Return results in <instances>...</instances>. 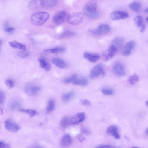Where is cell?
<instances>
[{"instance_id":"1","label":"cell","mask_w":148,"mask_h":148,"mask_svg":"<svg viewBox=\"0 0 148 148\" xmlns=\"http://www.w3.org/2000/svg\"><path fill=\"white\" fill-rule=\"evenodd\" d=\"M97 2L95 0H90L87 2L83 8V12L87 17L95 18L99 16L97 10Z\"/></svg>"},{"instance_id":"2","label":"cell","mask_w":148,"mask_h":148,"mask_svg":"<svg viewBox=\"0 0 148 148\" xmlns=\"http://www.w3.org/2000/svg\"><path fill=\"white\" fill-rule=\"evenodd\" d=\"M49 14L45 12L35 13L32 15L30 21L33 25L40 26L44 24L49 18Z\"/></svg>"},{"instance_id":"3","label":"cell","mask_w":148,"mask_h":148,"mask_svg":"<svg viewBox=\"0 0 148 148\" xmlns=\"http://www.w3.org/2000/svg\"><path fill=\"white\" fill-rule=\"evenodd\" d=\"M111 28L109 25L106 24H101L96 28L89 29L88 31L93 35L99 36L108 33L110 31Z\"/></svg>"},{"instance_id":"4","label":"cell","mask_w":148,"mask_h":148,"mask_svg":"<svg viewBox=\"0 0 148 148\" xmlns=\"http://www.w3.org/2000/svg\"><path fill=\"white\" fill-rule=\"evenodd\" d=\"M83 18V15L82 13L76 12L69 14L67 18V21L70 24L77 25L82 23Z\"/></svg>"},{"instance_id":"5","label":"cell","mask_w":148,"mask_h":148,"mask_svg":"<svg viewBox=\"0 0 148 148\" xmlns=\"http://www.w3.org/2000/svg\"><path fill=\"white\" fill-rule=\"evenodd\" d=\"M105 73L103 66L98 64L94 66L90 73V77L91 79H95L100 77H103Z\"/></svg>"},{"instance_id":"6","label":"cell","mask_w":148,"mask_h":148,"mask_svg":"<svg viewBox=\"0 0 148 148\" xmlns=\"http://www.w3.org/2000/svg\"><path fill=\"white\" fill-rule=\"evenodd\" d=\"M117 49L113 45H110L103 54V59L104 61H108L112 59L115 55Z\"/></svg>"},{"instance_id":"7","label":"cell","mask_w":148,"mask_h":148,"mask_svg":"<svg viewBox=\"0 0 148 148\" xmlns=\"http://www.w3.org/2000/svg\"><path fill=\"white\" fill-rule=\"evenodd\" d=\"M40 87L31 83L27 84L25 87V93L29 96H33L36 94L40 90Z\"/></svg>"},{"instance_id":"8","label":"cell","mask_w":148,"mask_h":148,"mask_svg":"<svg viewBox=\"0 0 148 148\" xmlns=\"http://www.w3.org/2000/svg\"><path fill=\"white\" fill-rule=\"evenodd\" d=\"M5 128L9 131L16 132L20 129V127L17 123L10 119H6L5 122Z\"/></svg>"},{"instance_id":"9","label":"cell","mask_w":148,"mask_h":148,"mask_svg":"<svg viewBox=\"0 0 148 148\" xmlns=\"http://www.w3.org/2000/svg\"><path fill=\"white\" fill-rule=\"evenodd\" d=\"M110 16L112 20H116L127 18L129 15L127 12L116 11L111 12L110 14Z\"/></svg>"},{"instance_id":"10","label":"cell","mask_w":148,"mask_h":148,"mask_svg":"<svg viewBox=\"0 0 148 148\" xmlns=\"http://www.w3.org/2000/svg\"><path fill=\"white\" fill-rule=\"evenodd\" d=\"M67 14L65 11H61L57 13L53 16V21L57 25H60L63 23L65 20Z\"/></svg>"},{"instance_id":"11","label":"cell","mask_w":148,"mask_h":148,"mask_svg":"<svg viewBox=\"0 0 148 148\" xmlns=\"http://www.w3.org/2000/svg\"><path fill=\"white\" fill-rule=\"evenodd\" d=\"M112 70L114 73L119 77L123 76L125 73L124 66L122 64L119 62L116 63L114 65Z\"/></svg>"},{"instance_id":"12","label":"cell","mask_w":148,"mask_h":148,"mask_svg":"<svg viewBox=\"0 0 148 148\" xmlns=\"http://www.w3.org/2000/svg\"><path fill=\"white\" fill-rule=\"evenodd\" d=\"M29 9L32 10H38L44 7L42 0H32L28 4Z\"/></svg>"},{"instance_id":"13","label":"cell","mask_w":148,"mask_h":148,"mask_svg":"<svg viewBox=\"0 0 148 148\" xmlns=\"http://www.w3.org/2000/svg\"><path fill=\"white\" fill-rule=\"evenodd\" d=\"M136 45V42L131 40L127 42L123 49L122 53L125 56H127L131 54Z\"/></svg>"},{"instance_id":"14","label":"cell","mask_w":148,"mask_h":148,"mask_svg":"<svg viewBox=\"0 0 148 148\" xmlns=\"http://www.w3.org/2000/svg\"><path fill=\"white\" fill-rule=\"evenodd\" d=\"M85 118V113L80 112L74 116L70 120L69 123L71 124H76L83 121Z\"/></svg>"},{"instance_id":"15","label":"cell","mask_w":148,"mask_h":148,"mask_svg":"<svg viewBox=\"0 0 148 148\" xmlns=\"http://www.w3.org/2000/svg\"><path fill=\"white\" fill-rule=\"evenodd\" d=\"M106 132L116 139L120 138L118 127L116 125H112L109 126L106 130Z\"/></svg>"},{"instance_id":"16","label":"cell","mask_w":148,"mask_h":148,"mask_svg":"<svg viewBox=\"0 0 148 148\" xmlns=\"http://www.w3.org/2000/svg\"><path fill=\"white\" fill-rule=\"evenodd\" d=\"M134 20L140 31L141 32H143L145 29V26L143 16H136Z\"/></svg>"},{"instance_id":"17","label":"cell","mask_w":148,"mask_h":148,"mask_svg":"<svg viewBox=\"0 0 148 148\" xmlns=\"http://www.w3.org/2000/svg\"><path fill=\"white\" fill-rule=\"evenodd\" d=\"M83 56L85 58L92 62H96L100 58V56L98 54L88 52L84 53Z\"/></svg>"},{"instance_id":"18","label":"cell","mask_w":148,"mask_h":148,"mask_svg":"<svg viewBox=\"0 0 148 148\" xmlns=\"http://www.w3.org/2000/svg\"><path fill=\"white\" fill-rule=\"evenodd\" d=\"M51 62L55 66L60 69H65L67 66L65 61L59 58H54L52 60Z\"/></svg>"},{"instance_id":"19","label":"cell","mask_w":148,"mask_h":148,"mask_svg":"<svg viewBox=\"0 0 148 148\" xmlns=\"http://www.w3.org/2000/svg\"><path fill=\"white\" fill-rule=\"evenodd\" d=\"M72 142L70 136L68 134L64 135L61 138L60 143L63 147H67L70 146Z\"/></svg>"},{"instance_id":"20","label":"cell","mask_w":148,"mask_h":148,"mask_svg":"<svg viewBox=\"0 0 148 148\" xmlns=\"http://www.w3.org/2000/svg\"><path fill=\"white\" fill-rule=\"evenodd\" d=\"M124 42V38L121 37H117L114 38L112 41V44L118 49L121 47Z\"/></svg>"},{"instance_id":"21","label":"cell","mask_w":148,"mask_h":148,"mask_svg":"<svg viewBox=\"0 0 148 148\" xmlns=\"http://www.w3.org/2000/svg\"><path fill=\"white\" fill-rule=\"evenodd\" d=\"M128 6L130 9L132 11L138 12L140 9L141 5L139 2L135 1L130 3Z\"/></svg>"},{"instance_id":"22","label":"cell","mask_w":148,"mask_h":148,"mask_svg":"<svg viewBox=\"0 0 148 148\" xmlns=\"http://www.w3.org/2000/svg\"><path fill=\"white\" fill-rule=\"evenodd\" d=\"M9 44L10 46L13 48H17L23 51H25L26 46L23 44L20 43L16 41L9 42Z\"/></svg>"},{"instance_id":"23","label":"cell","mask_w":148,"mask_h":148,"mask_svg":"<svg viewBox=\"0 0 148 148\" xmlns=\"http://www.w3.org/2000/svg\"><path fill=\"white\" fill-rule=\"evenodd\" d=\"M65 49L63 47H59L54 48L52 49H45L44 50V52L48 53H58L64 52Z\"/></svg>"},{"instance_id":"24","label":"cell","mask_w":148,"mask_h":148,"mask_svg":"<svg viewBox=\"0 0 148 148\" xmlns=\"http://www.w3.org/2000/svg\"><path fill=\"white\" fill-rule=\"evenodd\" d=\"M38 61L41 67L47 71H49L51 68L50 64L43 59H40Z\"/></svg>"},{"instance_id":"25","label":"cell","mask_w":148,"mask_h":148,"mask_svg":"<svg viewBox=\"0 0 148 148\" xmlns=\"http://www.w3.org/2000/svg\"><path fill=\"white\" fill-rule=\"evenodd\" d=\"M72 83L74 85L84 86L87 84L88 81L85 78H78L77 77Z\"/></svg>"},{"instance_id":"26","label":"cell","mask_w":148,"mask_h":148,"mask_svg":"<svg viewBox=\"0 0 148 148\" xmlns=\"http://www.w3.org/2000/svg\"><path fill=\"white\" fill-rule=\"evenodd\" d=\"M44 7L50 8L55 6L57 4L58 0H42Z\"/></svg>"},{"instance_id":"27","label":"cell","mask_w":148,"mask_h":148,"mask_svg":"<svg viewBox=\"0 0 148 148\" xmlns=\"http://www.w3.org/2000/svg\"><path fill=\"white\" fill-rule=\"evenodd\" d=\"M75 34V33L69 30H66L60 34L59 37L60 38H69L74 36Z\"/></svg>"},{"instance_id":"28","label":"cell","mask_w":148,"mask_h":148,"mask_svg":"<svg viewBox=\"0 0 148 148\" xmlns=\"http://www.w3.org/2000/svg\"><path fill=\"white\" fill-rule=\"evenodd\" d=\"M74 95V94L73 92H69L63 95L62 97V99L63 102L65 103L68 102L72 98Z\"/></svg>"},{"instance_id":"29","label":"cell","mask_w":148,"mask_h":148,"mask_svg":"<svg viewBox=\"0 0 148 148\" xmlns=\"http://www.w3.org/2000/svg\"><path fill=\"white\" fill-rule=\"evenodd\" d=\"M139 79L138 75L137 74H134L129 77L128 81L130 84L134 85L138 82Z\"/></svg>"},{"instance_id":"30","label":"cell","mask_w":148,"mask_h":148,"mask_svg":"<svg viewBox=\"0 0 148 148\" xmlns=\"http://www.w3.org/2000/svg\"><path fill=\"white\" fill-rule=\"evenodd\" d=\"M20 111L28 114L31 117L34 116L36 113L35 110L31 109H22L20 110Z\"/></svg>"},{"instance_id":"31","label":"cell","mask_w":148,"mask_h":148,"mask_svg":"<svg viewBox=\"0 0 148 148\" xmlns=\"http://www.w3.org/2000/svg\"><path fill=\"white\" fill-rule=\"evenodd\" d=\"M55 107V103L53 100H49L47 104L46 108L47 110L48 111H51L53 110Z\"/></svg>"},{"instance_id":"32","label":"cell","mask_w":148,"mask_h":148,"mask_svg":"<svg viewBox=\"0 0 148 148\" xmlns=\"http://www.w3.org/2000/svg\"><path fill=\"white\" fill-rule=\"evenodd\" d=\"M69 123V119L66 117H64L61 120L60 125L63 128L66 127Z\"/></svg>"},{"instance_id":"33","label":"cell","mask_w":148,"mask_h":148,"mask_svg":"<svg viewBox=\"0 0 148 148\" xmlns=\"http://www.w3.org/2000/svg\"><path fill=\"white\" fill-rule=\"evenodd\" d=\"M101 91L103 94L106 95H111L113 94L114 93L112 90L105 88H101Z\"/></svg>"},{"instance_id":"34","label":"cell","mask_w":148,"mask_h":148,"mask_svg":"<svg viewBox=\"0 0 148 148\" xmlns=\"http://www.w3.org/2000/svg\"><path fill=\"white\" fill-rule=\"evenodd\" d=\"M10 106L11 109L15 110L19 108L20 104L17 101H14L10 103Z\"/></svg>"},{"instance_id":"35","label":"cell","mask_w":148,"mask_h":148,"mask_svg":"<svg viewBox=\"0 0 148 148\" xmlns=\"http://www.w3.org/2000/svg\"><path fill=\"white\" fill-rule=\"evenodd\" d=\"M77 74H75L71 76L70 77L64 80V82L66 83H69L73 82L77 77Z\"/></svg>"},{"instance_id":"36","label":"cell","mask_w":148,"mask_h":148,"mask_svg":"<svg viewBox=\"0 0 148 148\" xmlns=\"http://www.w3.org/2000/svg\"><path fill=\"white\" fill-rule=\"evenodd\" d=\"M5 83L8 87L9 88H13L14 85V82L12 79H8L5 82Z\"/></svg>"},{"instance_id":"37","label":"cell","mask_w":148,"mask_h":148,"mask_svg":"<svg viewBox=\"0 0 148 148\" xmlns=\"http://www.w3.org/2000/svg\"><path fill=\"white\" fill-rule=\"evenodd\" d=\"M5 95L4 92L0 90V104H3L5 99Z\"/></svg>"},{"instance_id":"38","label":"cell","mask_w":148,"mask_h":148,"mask_svg":"<svg viewBox=\"0 0 148 148\" xmlns=\"http://www.w3.org/2000/svg\"><path fill=\"white\" fill-rule=\"evenodd\" d=\"M4 28L5 31L9 33L14 32L15 30V29L14 28L9 27L7 23L5 24L4 25Z\"/></svg>"},{"instance_id":"39","label":"cell","mask_w":148,"mask_h":148,"mask_svg":"<svg viewBox=\"0 0 148 148\" xmlns=\"http://www.w3.org/2000/svg\"><path fill=\"white\" fill-rule=\"evenodd\" d=\"M81 103L85 106H90L91 104L90 101L87 99H82L80 100Z\"/></svg>"},{"instance_id":"40","label":"cell","mask_w":148,"mask_h":148,"mask_svg":"<svg viewBox=\"0 0 148 148\" xmlns=\"http://www.w3.org/2000/svg\"><path fill=\"white\" fill-rule=\"evenodd\" d=\"M10 147L9 144L4 143L3 141H0V148H9Z\"/></svg>"},{"instance_id":"41","label":"cell","mask_w":148,"mask_h":148,"mask_svg":"<svg viewBox=\"0 0 148 148\" xmlns=\"http://www.w3.org/2000/svg\"><path fill=\"white\" fill-rule=\"evenodd\" d=\"M77 138L81 142H82L85 140V138L82 135L80 134H78L77 136Z\"/></svg>"},{"instance_id":"42","label":"cell","mask_w":148,"mask_h":148,"mask_svg":"<svg viewBox=\"0 0 148 148\" xmlns=\"http://www.w3.org/2000/svg\"><path fill=\"white\" fill-rule=\"evenodd\" d=\"M18 55L20 57H25L28 56V53L26 52L21 51L18 53Z\"/></svg>"},{"instance_id":"43","label":"cell","mask_w":148,"mask_h":148,"mask_svg":"<svg viewBox=\"0 0 148 148\" xmlns=\"http://www.w3.org/2000/svg\"><path fill=\"white\" fill-rule=\"evenodd\" d=\"M82 132L86 134H90V131L87 129L85 128H83L81 130Z\"/></svg>"},{"instance_id":"44","label":"cell","mask_w":148,"mask_h":148,"mask_svg":"<svg viewBox=\"0 0 148 148\" xmlns=\"http://www.w3.org/2000/svg\"><path fill=\"white\" fill-rule=\"evenodd\" d=\"M97 148H112L114 147L112 146L109 145H102L98 146Z\"/></svg>"},{"instance_id":"45","label":"cell","mask_w":148,"mask_h":148,"mask_svg":"<svg viewBox=\"0 0 148 148\" xmlns=\"http://www.w3.org/2000/svg\"><path fill=\"white\" fill-rule=\"evenodd\" d=\"M124 137L125 138L127 141H129L130 140V139L127 136L125 135L124 136Z\"/></svg>"},{"instance_id":"46","label":"cell","mask_w":148,"mask_h":148,"mask_svg":"<svg viewBox=\"0 0 148 148\" xmlns=\"http://www.w3.org/2000/svg\"><path fill=\"white\" fill-rule=\"evenodd\" d=\"M144 11L146 13H147L148 12V8H146L145 10H144Z\"/></svg>"},{"instance_id":"47","label":"cell","mask_w":148,"mask_h":148,"mask_svg":"<svg viewBox=\"0 0 148 148\" xmlns=\"http://www.w3.org/2000/svg\"><path fill=\"white\" fill-rule=\"evenodd\" d=\"M145 104L147 106H148V101H146Z\"/></svg>"},{"instance_id":"48","label":"cell","mask_w":148,"mask_h":148,"mask_svg":"<svg viewBox=\"0 0 148 148\" xmlns=\"http://www.w3.org/2000/svg\"><path fill=\"white\" fill-rule=\"evenodd\" d=\"M1 43H2V40H1L0 39V47H1Z\"/></svg>"},{"instance_id":"49","label":"cell","mask_w":148,"mask_h":148,"mask_svg":"<svg viewBox=\"0 0 148 148\" xmlns=\"http://www.w3.org/2000/svg\"><path fill=\"white\" fill-rule=\"evenodd\" d=\"M145 20H146V21H147H147H148V17H147L146 18Z\"/></svg>"},{"instance_id":"50","label":"cell","mask_w":148,"mask_h":148,"mask_svg":"<svg viewBox=\"0 0 148 148\" xmlns=\"http://www.w3.org/2000/svg\"><path fill=\"white\" fill-rule=\"evenodd\" d=\"M148 131H147V129L146 130V132L147 134V133H148Z\"/></svg>"},{"instance_id":"51","label":"cell","mask_w":148,"mask_h":148,"mask_svg":"<svg viewBox=\"0 0 148 148\" xmlns=\"http://www.w3.org/2000/svg\"><path fill=\"white\" fill-rule=\"evenodd\" d=\"M132 147L133 148H138V147H135V146H133Z\"/></svg>"}]
</instances>
